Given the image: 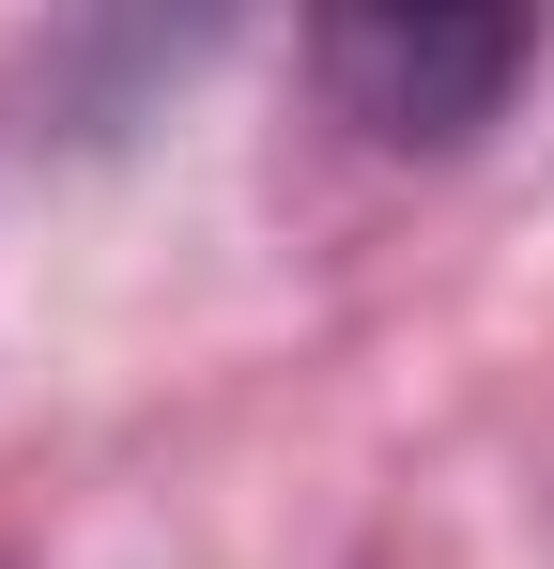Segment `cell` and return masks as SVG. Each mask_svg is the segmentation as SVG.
Segmentation results:
<instances>
[{"mask_svg":"<svg viewBox=\"0 0 554 569\" xmlns=\"http://www.w3.org/2000/svg\"><path fill=\"white\" fill-rule=\"evenodd\" d=\"M524 62H540L524 16H324V78L369 139H477Z\"/></svg>","mask_w":554,"mask_h":569,"instance_id":"1","label":"cell"}]
</instances>
